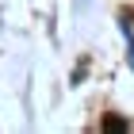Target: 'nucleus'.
Instances as JSON below:
<instances>
[]
</instances>
